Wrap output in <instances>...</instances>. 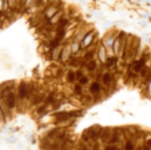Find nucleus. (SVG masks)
<instances>
[{"label":"nucleus","mask_w":151,"mask_h":150,"mask_svg":"<svg viewBox=\"0 0 151 150\" xmlns=\"http://www.w3.org/2000/svg\"><path fill=\"white\" fill-rule=\"evenodd\" d=\"M113 84H114L113 73L109 70L103 72V73L100 75V86H102V87H106V88H110V87H113Z\"/></svg>","instance_id":"f257e3e1"},{"label":"nucleus","mask_w":151,"mask_h":150,"mask_svg":"<svg viewBox=\"0 0 151 150\" xmlns=\"http://www.w3.org/2000/svg\"><path fill=\"white\" fill-rule=\"evenodd\" d=\"M93 43H95V30H91V32H88L87 35L84 36V39L80 41V47L88 48V47H91Z\"/></svg>","instance_id":"f03ea898"},{"label":"nucleus","mask_w":151,"mask_h":150,"mask_svg":"<svg viewBox=\"0 0 151 150\" xmlns=\"http://www.w3.org/2000/svg\"><path fill=\"white\" fill-rule=\"evenodd\" d=\"M115 37H117V33H115V32H110V33H107V35L103 37V40H102V46H103L107 51H110V48L113 47V43H114Z\"/></svg>","instance_id":"7ed1b4c3"},{"label":"nucleus","mask_w":151,"mask_h":150,"mask_svg":"<svg viewBox=\"0 0 151 150\" xmlns=\"http://www.w3.org/2000/svg\"><path fill=\"white\" fill-rule=\"evenodd\" d=\"M84 66H85V69H87V72H89V73H95L96 70H99L100 67V63L98 62V59H96V58H93V59H91V61H87V62H85V65H84Z\"/></svg>","instance_id":"20e7f679"},{"label":"nucleus","mask_w":151,"mask_h":150,"mask_svg":"<svg viewBox=\"0 0 151 150\" xmlns=\"http://www.w3.org/2000/svg\"><path fill=\"white\" fill-rule=\"evenodd\" d=\"M88 86H89V95H92V96H96V95H99L100 92H102V86H100V83L96 81V80L91 81Z\"/></svg>","instance_id":"39448f33"},{"label":"nucleus","mask_w":151,"mask_h":150,"mask_svg":"<svg viewBox=\"0 0 151 150\" xmlns=\"http://www.w3.org/2000/svg\"><path fill=\"white\" fill-rule=\"evenodd\" d=\"M69 44H70V43H69ZM69 44L63 46V47H62V51H60L59 59L62 61L63 63H68V61L70 59V57H72V51H70V46H69Z\"/></svg>","instance_id":"423d86ee"},{"label":"nucleus","mask_w":151,"mask_h":150,"mask_svg":"<svg viewBox=\"0 0 151 150\" xmlns=\"http://www.w3.org/2000/svg\"><path fill=\"white\" fill-rule=\"evenodd\" d=\"M96 57H98V61H99L102 65H104L106 63V59H107V50L100 44L99 48L96 50Z\"/></svg>","instance_id":"0eeeda50"},{"label":"nucleus","mask_w":151,"mask_h":150,"mask_svg":"<svg viewBox=\"0 0 151 150\" xmlns=\"http://www.w3.org/2000/svg\"><path fill=\"white\" fill-rule=\"evenodd\" d=\"M58 11H59V8L56 7V6H47L45 11H44V20L48 21L50 18H52V17L55 15Z\"/></svg>","instance_id":"6e6552de"},{"label":"nucleus","mask_w":151,"mask_h":150,"mask_svg":"<svg viewBox=\"0 0 151 150\" xmlns=\"http://www.w3.org/2000/svg\"><path fill=\"white\" fill-rule=\"evenodd\" d=\"M91 30H92L91 28H81L78 30V33H76V35L73 36V40H72V41H74V43H80V41L84 39V36L87 35L88 32H91Z\"/></svg>","instance_id":"1a4fd4ad"},{"label":"nucleus","mask_w":151,"mask_h":150,"mask_svg":"<svg viewBox=\"0 0 151 150\" xmlns=\"http://www.w3.org/2000/svg\"><path fill=\"white\" fill-rule=\"evenodd\" d=\"M66 83H69V84H76L77 83V79H76V75H74V72L70 69V70H68L66 72Z\"/></svg>","instance_id":"9d476101"},{"label":"nucleus","mask_w":151,"mask_h":150,"mask_svg":"<svg viewBox=\"0 0 151 150\" xmlns=\"http://www.w3.org/2000/svg\"><path fill=\"white\" fill-rule=\"evenodd\" d=\"M122 150H136V145H135V142H133V139H127V141L124 142Z\"/></svg>","instance_id":"9b49d317"},{"label":"nucleus","mask_w":151,"mask_h":150,"mask_svg":"<svg viewBox=\"0 0 151 150\" xmlns=\"http://www.w3.org/2000/svg\"><path fill=\"white\" fill-rule=\"evenodd\" d=\"M77 83H78L81 87H85V86H88V84L91 83V77H89V76H85V75H84L83 77H80V79L77 80Z\"/></svg>","instance_id":"f8f14e48"},{"label":"nucleus","mask_w":151,"mask_h":150,"mask_svg":"<svg viewBox=\"0 0 151 150\" xmlns=\"http://www.w3.org/2000/svg\"><path fill=\"white\" fill-rule=\"evenodd\" d=\"M60 20H62V12L58 11V12L55 14V15L52 17V18H50V20H48V22H50L51 25H55V24H58V22H59Z\"/></svg>","instance_id":"ddd939ff"},{"label":"nucleus","mask_w":151,"mask_h":150,"mask_svg":"<svg viewBox=\"0 0 151 150\" xmlns=\"http://www.w3.org/2000/svg\"><path fill=\"white\" fill-rule=\"evenodd\" d=\"M60 51H62V46H60V47H54V50H52V59H54V61H59Z\"/></svg>","instance_id":"4468645a"},{"label":"nucleus","mask_w":151,"mask_h":150,"mask_svg":"<svg viewBox=\"0 0 151 150\" xmlns=\"http://www.w3.org/2000/svg\"><path fill=\"white\" fill-rule=\"evenodd\" d=\"M104 150H118V146H109L107 145V147H106Z\"/></svg>","instance_id":"2eb2a0df"}]
</instances>
